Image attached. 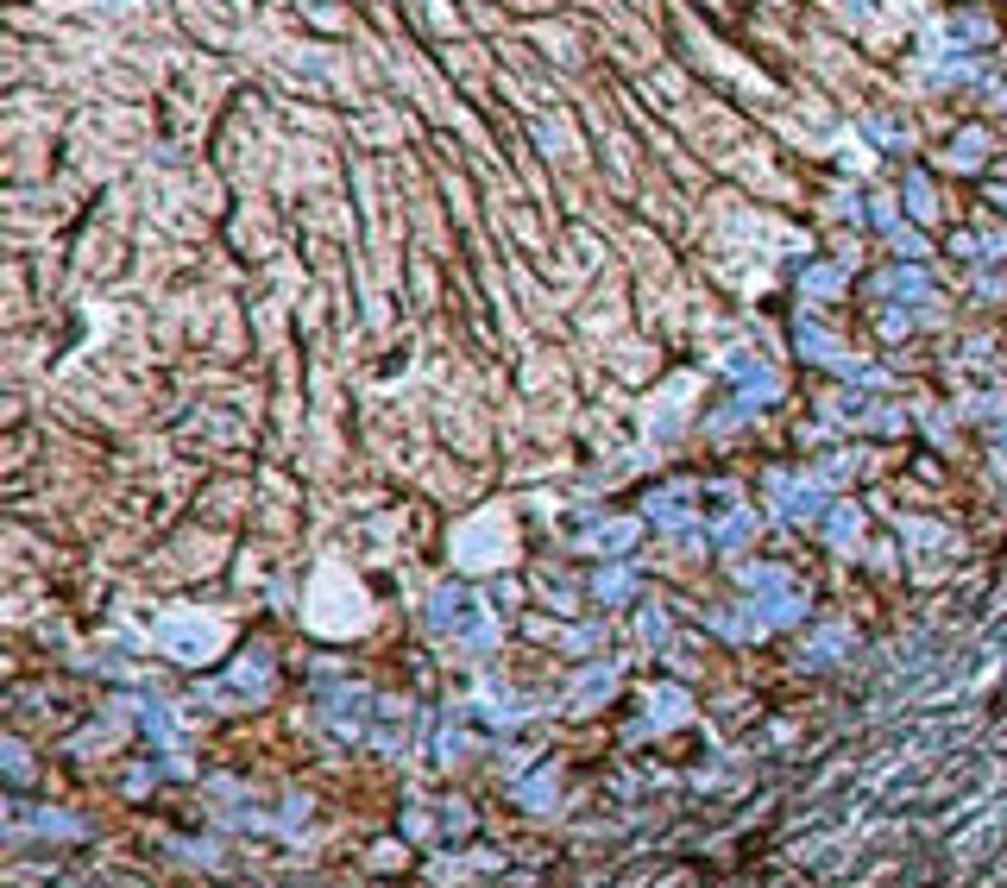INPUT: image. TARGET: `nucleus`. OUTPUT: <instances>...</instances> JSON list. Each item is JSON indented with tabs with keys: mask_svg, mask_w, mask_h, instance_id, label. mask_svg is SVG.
<instances>
[{
	"mask_svg": "<svg viewBox=\"0 0 1007 888\" xmlns=\"http://www.w3.org/2000/svg\"><path fill=\"white\" fill-rule=\"evenodd\" d=\"M435 630H441L454 649H485V643L497 637V618H491V605H485L479 592L448 586V592L435 599Z\"/></svg>",
	"mask_w": 1007,
	"mask_h": 888,
	"instance_id": "1",
	"label": "nucleus"
},
{
	"mask_svg": "<svg viewBox=\"0 0 1007 888\" xmlns=\"http://www.w3.org/2000/svg\"><path fill=\"white\" fill-rule=\"evenodd\" d=\"M152 637H158V649H170L177 662H208L214 649H221V637H227V630L214 624V618H195V611H177V618H164V624H158Z\"/></svg>",
	"mask_w": 1007,
	"mask_h": 888,
	"instance_id": "2",
	"label": "nucleus"
},
{
	"mask_svg": "<svg viewBox=\"0 0 1007 888\" xmlns=\"http://www.w3.org/2000/svg\"><path fill=\"white\" fill-rule=\"evenodd\" d=\"M454 555L460 567H497L504 555H511V529H504V517H472L454 542Z\"/></svg>",
	"mask_w": 1007,
	"mask_h": 888,
	"instance_id": "3",
	"label": "nucleus"
},
{
	"mask_svg": "<svg viewBox=\"0 0 1007 888\" xmlns=\"http://www.w3.org/2000/svg\"><path fill=\"white\" fill-rule=\"evenodd\" d=\"M680 718H686V700H680L674 687L649 694V725H680Z\"/></svg>",
	"mask_w": 1007,
	"mask_h": 888,
	"instance_id": "4",
	"label": "nucleus"
},
{
	"mask_svg": "<svg viewBox=\"0 0 1007 888\" xmlns=\"http://www.w3.org/2000/svg\"><path fill=\"white\" fill-rule=\"evenodd\" d=\"M630 535H636L630 523H605V529H592V549H599V555H617V549H623Z\"/></svg>",
	"mask_w": 1007,
	"mask_h": 888,
	"instance_id": "5",
	"label": "nucleus"
},
{
	"mask_svg": "<svg viewBox=\"0 0 1007 888\" xmlns=\"http://www.w3.org/2000/svg\"><path fill=\"white\" fill-rule=\"evenodd\" d=\"M573 694H580V706H592L599 694H611V668H599V674H586V680H580V687H573Z\"/></svg>",
	"mask_w": 1007,
	"mask_h": 888,
	"instance_id": "6",
	"label": "nucleus"
},
{
	"mask_svg": "<svg viewBox=\"0 0 1007 888\" xmlns=\"http://www.w3.org/2000/svg\"><path fill=\"white\" fill-rule=\"evenodd\" d=\"M831 542H837V549H850V542H856V511H837L831 517Z\"/></svg>",
	"mask_w": 1007,
	"mask_h": 888,
	"instance_id": "7",
	"label": "nucleus"
},
{
	"mask_svg": "<svg viewBox=\"0 0 1007 888\" xmlns=\"http://www.w3.org/2000/svg\"><path fill=\"white\" fill-rule=\"evenodd\" d=\"M599 592H605V599H617V592H630V574H605V580H599Z\"/></svg>",
	"mask_w": 1007,
	"mask_h": 888,
	"instance_id": "8",
	"label": "nucleus"
}]
</instances>
